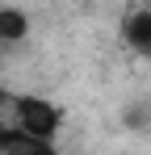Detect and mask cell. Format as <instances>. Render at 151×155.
<instances>
[{
    "label": "cell",
    "instance_id": "cell-1",
    "mask_svg": "<svg viewBox=\"0 0 151 155\" xmlns=\"http://www.w3.org/2000/svg\"><path fill=\"white\" fill-rule=\"evenodd\" d=\"M13 126L25 130V134H34V138H46L55 143V134L63 126V113H59V105L46 101V97H38V92H25V97H13Z\"/></svg>",
    "mask_w": 151,
    "mask_h": 155
},
{
    "label": "cell",
    "instance_id": "cell-2",
    "mask_svg": "<svg viewBox=\"0 0 151 155\" xmlns=\"http://www.w3.org/2000/svg\"><path fill=\"white\" fill-rule=\"evenodd\" d=\"M122 42L139 59H151V8H130L122 17Z\"/></svg>",
    "mask_w": 151,
    "mask_h": 155
},
{
    "label": "cell",
    "instance_id": "cell-3",
    "mask_svg": "<svg viewBox=\"0 0 151 155\" xmlns=\"http://www.w3.org/2000/svg\"><path fill=\"white\" fill-rule=\"evenodd\" d=\"M0 155H59V147L46 138H34L17 126H0Z\"/></svg>",
    "mask_w": 151,
    "mask_h": 155
},
{
    "label": "cell",
    "instance_id": "cell-4",
    "mask_svg": "<svg viewBox=\"0 0 151 155\" xmlns=\"http://www.w3.org/2000/svg\"><path fill=\"white\" fill-rule=\"evenodd\" d=\"M29 13L25 8H17V4H0V42L4 46H17V42H25L29 38Z\"/></svg>",
    "mask_w": 151,
    "mask_h": 155
},
{
    "label": "cell",
    "instance_id": "cell-5",
    "mask_svg": "<svg viewBox=\"0 0 151 155\" xmlns=\"http://www.w3.org/2000/svg\"><path fill=\"white\" fill-rule=\"evenodd\" d=\"M126 126L130 130H147L151 126V105H130L126 109Z\"/></svg>",
    "mask_w": 151,
    "mask_h": 155
}]
</instances>
